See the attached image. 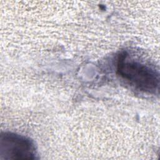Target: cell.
Returning <instances> with one entry per match:
<instances>
[{
  "label": "cell",
  "instance_id": "cell-1",
  "mask_svg": "<svg viewBox=\"0 0 160 160\" xmlns=\"http://www.w3.org/2000/svg\"><path fill=\"white\" fill-rule=\"evenodd\" d=\"M116 72L130 85L144 92L155 93L159 84V73L144 63L131 59L126 52L118 58Z\"/></svg>",
  "mask_w": 160,
  "mask_h": 160
},
{
  "label": "cell",
  "instance_id": "cell-2",
  "mask_svg": "<svg viewBox=\"0 0 160 160\" xmlns=\"http://www.w3.org/2000/svg\"><path fill=\"white\" fill-rule=\"evenodd\" d=\"M35 155L34 145L29 138L11 132L1 133V159H34Z\"/></svg>",
  "mask_w": 160,
  "mask_h": 160
}]
</instances>
